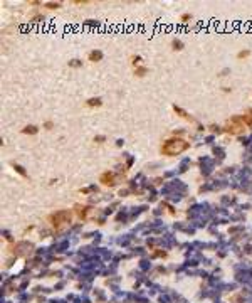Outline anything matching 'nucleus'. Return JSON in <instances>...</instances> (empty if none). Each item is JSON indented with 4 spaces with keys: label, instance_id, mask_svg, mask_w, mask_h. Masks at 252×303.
<instances>
[{
    "label": "nucleus",
    "instance_id": "1",
    "mask_svg": "<svg viewBox=\"0 0 252 303\" xmlns=\"http://www.w3.org/2000/svg\"><path fill=\"white\" fill-rule=\"evenodd\" d=\"M188 147H190V143L185 141L183 138H172V140H166L165 143L161 145V153L163 155H168V157L180 155V153L185 152Z\"/></svg>",
    "mask_w": 252,
    "mask_h": 303
},
{
    "label": "nucleus",
    "instance_id": "2",
    "mask_svg": "<svg viewBox=\"0 0 252 303\" xmlns=\"http://www.w3.org/2000/svg\"><path fill=\"white\" fill-rule=\"evenodd\" d=\"M71 219H72V214H71L69 211H56L52 212L51 216H49V222H51V226L54 227V229H62L64 226H67V224L71 222Z\"/></svg>",
    "mask_w": 252,
    "mask_h": 303
},
{
    "label": "nucleus",
    "instance_id": "3",
    "mask_svg": "<svg viewBox=\"0 0 252 303\" xmlns=\"http://www.w3.org/2000/svg\"><path fill=\"white\" fill-rule=\"evenodd\" d=\"M99 182H101L103 185H106V187H113V185L116 184V175L113 172H104L99 177Z\"/></svg>",
    "mask_w": 252,
    "mask_h": 303
},
{
    "label": "nucleus",
    "instance_id": "4",
    "mask_svg": "<svg viewBox=\"0 0 252 303\" xmlns=\"http://www.w3.org/2000/svg\"><path fill=\"white\" fill-rule=\"evenodd\" d=\"M242 130H244V123L240 118H234L227 125V131H230V133H240Z\"/></svg>",
    "mask_w": 252,
    "mask_h": 303
},
{
    "label": "nucleus",
    "instance_id": "5",
    "mask_svg": "<svg viewBox=\"0 0 252 303\" xmlns=\"http://www.w3.org/2000/svg\"><path fill=\"white\" fill-rule=\"evenodd\" d=\"M103 59V52L101 51H91L89 52V61L91 62H98V61Z\"/></svg>",
    "mask_w": 252,
    "mask_h": 303
},
{
    "label": "nucleus",
    "instance_id": "6",
    "mask_svg": "<svg viewBox=\"0 0 252 303\" xmlns=\"http://www.w3.org/2000/svg\"><path fill=\"white\" fill-rule=\"evenodd\" d=\"M87 209H89V207H86V205H83V207H81V205H77V207H76L77 216H79L81 219H86V216H87Z\"/></svg>",
    "mask_w": 252,
    "mask_h": 303
},
{
    "label": "nucleus",
    "instance_id": "7",
    "mask_svg": "<svg viewBox=\"0 0 252 303\" xmlns=\"http://www.w3.org/2000/svg\"><path fill=\"white\" fill-rule=\"evenodd\" d=\"M86 105L91 106V108H93V106H101V99H99V98H91V99L86 101Z\"/></svg>",
    "mask_w": 252,
    "mask_h": 303
},
{
    "label": "nucleus",
    "instance_id": "8",
    "mask_svg": "<svg viewBox=\"0 0 252 303\" xmlns=\"http://www.w3.org/2000/svg\"><path fill=\"white\" fill-rule=\"evenodd\" d=\"M22 133H27V135H35V133H37V128L30 125V126H25V128H24V130H22Z\"/></svg>",
    "mask_w": 252,
    "mask_h": 303
},
{
    "label": "nucleus",
    "instance_id": "9",
    "mask_svg": "<svg viewBox=\"0 0 252 303\" xmlns=\"http://www.w3.org/2000/svg\"><path fill=\"white\" fill-rule=\"evenodd\" d=\"M45 7H47V9H59V7H61V3H59V2H49V3H45Z\"/></svg>",
    "mask_w": 252,
    "mask_h": 303
},
{
    "label": "nucleus",
    "instance_id": "10",
    "mask_svg": "<svg viewBox=\"0 0 252 303\" xmlns=\"http://www.w3.org/2000/svg\"><path fill=\"white\" fill-rule=\"evenodd\" d=\"M134 73H136V76H145V73H146V67H138V69L136 71H134Z\"/></svg>",
    "mask_w": 252,
    "mask_h": 303
},
{
    "label": "nucleus",
    "instance_id": "11",
    "mask_svg": "<svg viewBox=\"0 0 252 303\" xmlns=\"http://www.w3.org/2000/svg\"><path fill=\"white\" fill-rule=\"evenodd\" d=\"M173 109H175V113H180V116H183V118H188V116H187V113L183 111V109H180L178 106H173Z\"/></svg>",
    "mask_w": 252,
    "mask_h": 303
},
{
    "label": "nucleus",
    "instance_id": "12",
    "mask_svg": "<svg viewBox=\"0 0 252 303\" xmlns=\"http://www.w3.org/2000/svg\"><path fill=\"white\" fill-rule=\"evenodd\" d=\"M13 169H15V170H17V172H19V173H20V175H24V177H25V175H27V173H25V170H24V169H22V167H20V165H13Z\"/></svg>",
    "mask_w": 252,
    "mask_h": 303
},
{
    "label": "nucleus",
    "instance_id": "13",
    "mask_svg": "<svg viewBox=\"0 0 252 303\" xmlns=\"http://www.w3.org/2000/svg\"><path fill=\"white\" fill-rule=\"evenodd\" d=\"M249 54H250L249 51H240V52H239V56H237V57H239V59H244V57H247V56H249Z\"/></svg>",
    "mask_w": 252,
    "mask_h": 303
},
{
    "label": "nucleus",
    "instance_id": "14",
    "mask_svg": "<svg viewBox=\"0 0 252 303\" xmlns=\"http://www.w3.org/2000/svg\"><path fill=\"white\" fill-rule=\"evenodd\" d=\"M69 66H71V67H79V66H81V61L74 59V61H71V62H69Z\"/></svg>",
    "mask_w": 252,
    "mask_h": 303
},
{
    "label": "nucleus",
    "instance_id": "15",
    "mask_svg": "<svg viewBox=\"0 0 252 303\" xmlns=\"http://www.w3.org/2000/svg\"><path fill=\"white\" fill-rule=\"evenodd\" d=\"M173 49H178V51H180V49H182V42H180V41H173Z\"/></svg>",
    "mask_w": 252,
    "mask_h": 303
},
{
    "label": "nucleus",
    "instance_id": "16",
    "mask_svg": "<svg viewBox=\"0 0 252 303\" xmlns=\"http://www.w3.org/2000/svg\"><path fill=\"white\" fill-rule=\"evenodd\" d=\"M44 126H45V130H51V128L54 126V125H52V121H45V123H44Z\"/></svg>",
    "mask_w": 252,
    "mask_h": 303
},
{
    "label": "nucleus",
    "instance_id": "17",
    "mask_svg": "<svg viewBox=\"0 0 252 303\" xmlns=\"http://www.w3.org/2000/svg\"><path fill=\"white\" fill-rule=\"evenodd\" d=\"M94 141H98V143H103V141H104V137H96Z\"/></svg>",
    "mask_w": 252,
    "mask_h": 303
},
{
    "label": "nucleus",
    "instance_id": "18",
    "mask_svg": "<svg viewBox=\"0 0 252 303\" xmlns=\"http://www.w3.org/2000/svg\"><path fill=\"white\" fill-rule=\"evenodd\" d=\"M188 19H190V15H187V14L182 17V20H183V22H188Z\"/></svg>",
    "mask_w": 252,
    "mask_h": 303
},
{
    "label": "nucleus",
    "instance_id": "19",
    "mask_svg": "<svg viewBox=\"0 0 252 303\" xmlns=\"http://www.w3.org/2000/svg\"><path fill=\"white\" fill-rule=\"evenodd\" d=\"M138 62H140V57H138V56H136V57H133V64H138Z\"/></svg>",
    "mask_w": 252,
    "mask_h": 303
}]
</instances>
